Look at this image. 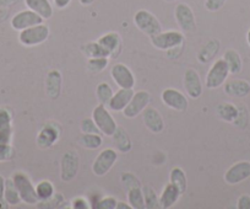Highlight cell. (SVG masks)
<instances>
[{
  "instance_id": "cell-1",
  "label": "cell",
  "mask_w": 250,
  "mask_h": 209,
  "mask_svg": "<svg viewBox=\"0 0 250 209\" xmlns=\"http://www.w3.org/2000/svg\"><path fill=\"white\" fill-rule=\"evenodd\" d=\"M50 30L49 26L44 23H38V25L31 26L26 30L20 31L19 33V42L25 47H37L47 42L49 38Z\"/></svg>"
},
{
  "instance_id": "cell-2",
  "label": "cell",
  "mask_w": 250,
  "mask_h": 209,
  "mask_svg": "<svg viewBox=\"0 0 250 209\" xmlns=\"http://www.w3.org/2000/svg\"><path fill=\"white\" fill-rule=\"evenodd\" d=\"M11 180H13L16 189L19 191L22 203L28 204V206H35V204L40 203V199L36 193V186L27 175L20 171L15 172L11 176Z\"/></svg>"
},
{
  "instance_id": "cell-3",
  "label": "cell",
  "mask_w": 250,
  "mask_h": 209,
  "mask_svg": "<svg viewBox=\"0 0 250 209\" xmlns=\"http://www.w3.org/2000/svg\"><path fill=\"white\" fill-rule=\"evenodd\" d=\"M92 119L95 121L96 126L100 129V133L105 137H112L114 134L115 129L118 128V124L115 122L114 117L107 109V106L98 103L97 106L92 111Z\"/></svg>"
},
{
  "instance_id": "cell-4",
  "label": "cell",
  "mask_w": 250,
  "mask_h": 209,
  "mask_svg": "<svg viewBox=\"0 0 250 209\" xmlns=\"http://www.w3.org/2000/svg\"><path fill=\"white\" fill-rule=\"evenodd\" d=\"M80 170V158L76 150H68L60 159V180L62 182H71L78 177Z\"/></svg>"
},
{
  "instance_id": "cell-5",
  "label": "cell",
  "mask_w": 250,
  "mask_h": 209,
  "mask_svg": "<svg viewBox=\"0 0 250 209\" xmlns=\"http://www.w3.org/2000/svg\"><path fill=\"white\" fill-rule=\"evenodd\" d=\"M229 74V69H228V66L225 59H216L212 66L210 67V69H208V74H206L205 86L210 89V90L221 88L227 81Z\"/></svg>"
},
{
  "instance_id": "cell-6",
  "label": "cell",
  "mask_w": 250,
  "mask_h": 209,
  "mask_svg": "<svg viewBox=\"0 0 250 209\" xmlns=\"http://www.w3.org/2000/svg\"><path fill=\"white\" fill-rule=\"evenodd\" d=\"M134 23L141 32L145 33L148 37L157 35L162 31V25L157 16L145 9L136 11L134 15Z\"/></svg>"
},
{
  "instance_id": "cell-7",
  "label": "cell",
  "mask_w": 250,
  "mask_h": 209,
  "mask_svg": "<svg viewBox=\"0 0 250 209\" xmlns=\"http://www.w3.org/2000/svg\"><path fill=\"white\" fill-rule=\"evenodd\" d=\"M151 45L160 50H168L170 48H174L177 46L184 45L185 36L182 31L168 30L161 31L160 33L150 37Z\"/></svg>"
},
{
  "instance_id": "cell-8",
  "label": "cell",
  "mask_w": 250,
  "mask_h": 209,
  "mask_svg": "<svg viewBox=\"0 0 250 209\" xmlns=\"http://www.w3.org/2000/svg\"><path fill=\"white\" fill-rule=\"evenodd\" d=\"M118 160V150L114 148H105L102 151H100L96 159L93 160L92 164V172L95 176L102 177L105 176L113 166L115 165Z\"/></svg>"
},
{
  "instance_id": "cell-9",
  "label": "cell",
  "mask_w": 250,
  "mask_h": 209,
  "mask_svg": "<svg viewBox=\"0 0 250 209\" xmlns=\"http://www.w3.org/2000/svg\"><path fill=\"white\" fill-rule=\"evenodd\" d=\"M151 95L148 91L146 90H139L134 93L133 97H131L130 102L124 110H123V116L126 118H136L139 115L143 114L144 110L150 105Z\"/></svg>"
},
{
  "instance_id": "cell-10",
  "label": "cell",
  "mask_w": 250,
  "mask_h": 209,
  "mask_svg": "<svg viewBox=\"0 0 250 209\" xmlns=\"http://www.w3.org/2000/svg\"><path fill=\"white\" fill-rule=\"evenodd\" d=\"M161 100L168 109L174 110L177 112H185L189 107V100L187 95H184L178 89H165L161 93Z\"/></svg>"
},
{
  "instance_id": "cell-11",
  "label": "cell",
  "mask_w": 250,
  "mask_h": 209,
  "mask_svg": "<svg viewBox=\"0 0 250 209\" xmlns=\"http://www.w3.org/2000/svg\"><path fill=\"white\" fill-rule=\"evenodd\" d=\"M174 19L183 32H194L196 30L195 14L185 3H179L174 8Z\"/></svg>"
},
{
  "instance_id": "cell-12",
  "label": "cell",
  "mask_w": 250,
  "mask_h": 209,
  "mask_svg": "<svg viewBox=\"0 0 250 209\" xmlns=\"http://www.w3.org/2000/svg\"><path fill=\"white\" fill-rule=\"evenodd\" d=\"M60 127L59 123L55 122H48L40 129L36 138V143L40 149H49L59 140L60 138Z\"/></svg>"
},
{
  "instance_id": "cell-13",
  "label": "cell",
  "mask_w": 250,
  "mask_h": 209,
  "mask_svg": "<svg viewBox=\"0 0 250 209\" xmlns=\"http://www.w3.org/2000/svg\"><path fill=\"white\" fill-rule=\"evenodd\" d=\"M110 76L120 89H134L136 79L131 69L124 63H115L110 69Z\"/></svg>"
},
{
  "instance_id": "cell-14",
  "label": "cell",
  "mask_w": 250,
  "mask_h": 209,
  "mask_svg": "<svg viewBox=\"0 0 250 209\" xmlns=\"http://www.w3.org/2000/svg\"><path fill=\"white\" fill-rule=\"evenodd\" d=\"M44 23V20H43L38 14H36L35 11L30 10V9L19 11V13H16L10 20L11 27H13L15 31H19V32L31 27V26L38 25V23Z\"/></svg>"
},
{
  "instance_id": "cell-15",
  "label": "cell",
  "mask_w": 250,
  "mask_h": 209,
  "mask_svg": "<svg viewBox=\"0 0 250 209\" xmlns=\"http://www.w3.org/2000/svg\"><path fill=\"white\" fill-rule=\"evenodd\" d=\"M183 83H184L185 93L190 98L196 100V98H199L203 95V81H201L200 75H199V73L195 69L189 68L185 70Z\"/></svg>"
},
{
  "instance_id": "cell-16",
  "label": "cell",
  "mask_w": 250,
  "mask_h": 209,
  "mask_svg": "<svg viewBox=\"0 0 250 209\" xmlns=\"http://www.w3.org/2000/svg\"><path fill=\"white\" fill-rule=\"evenodd\" d=\"M250 177V162H238L226 171L225 182L227 185H238Z\"/></svg>"
},
{
  "instance_id": "cell-17",
  "label": "cell",
  "mask_w": 250,
  "mask_h": 209,
  "mask_svg": "<svg viewBox=\"0 0 250 209\" xmlns=\"http://www.w3.org/2000/svg\"><path fill=\"white\" fill-rule=\"evenodd\" d=\"M141 115H143V121L145 123V127L151 133L160 134L165 131V119L157 109L147 106Z\"/></svg>"
},
{
  "instance_id": "cell-18",
  "label": "cell",
  "mask_w": 250,
  "mask_h": 209,
  "mask_svg": "<svg viewBox=\"0 0 250 209\" xmlns=\"http://www.w3.org/2000/svg\"><path fill=\"white\" fill-rule=\"evenodd\" d=\"M98 43L104 48L109 54V58H117L120 56L123 49V42L122 37L118 32L110 31V32L104 33L98 38Z\"/></svg>"
},
{
  "instance_id": "cell-19",
  "label": "cell",
  "mask_w": 250,
  "mask_h": 209,
  "mask_svg": "<svg viewBox=\"0 0 250 209\" xmlns=\"http://www.w3.org/2000/svg\"><path fill=\"white\" fill-rule=\"evenodd\" d=\"M62 75L57 69H52L48 71L45 76V93L52 100H57L62 93Z\"/></svg>"
},
{
  "instance_id": "cell-20",
  "label": "cell",
  "mask_w": 250,
  "mask_h": 209,
  "mask_svg": "<svg viewBox=\"0 0 250 209\" xmlns=\"http://www.w3.org/2000/svg\"><path fill=\"white\" fill-rule=\"evenodd\" d=\"M13 140V115L8 109H0V144H11Z\"/></svg>"
},
{
  "instance_id": "cell-21",
  "label": "cell",
  "mask_w": 250,
  "mask_h": 209,
  "mask_svg": "<svg viewBox=\"0 0 250 209\" xmlns=\"http://www.w3.org/2000/svg\"><path fill=\"white\" fill-rule=\"evenodd\" d=\"M226 95L232 97H247L250 93V84L244 79H230L223 84Z\"/></svg>"
},
{
  "instance_id": "cell-22",
  "label": "cell",
  "mask_w": 250,
  "mask_h": 209,
  "mask_svg": "<svg viewBox=\"0 0 250 209\" xmlns=\"http://www.w3.org/2000/svg\"><path fill=\"white\" fill-rule=\"evenodd\" d=\"M134 89H120L113 93V97L110 100L108 109L114 112H123V110L128 106L131 97L134 95Z\"/></svg>"
},
{
  "instance_id": "cell-23",
  "label": "cell",
  "mask_w": 250,
  "mask_h": 209,
  "mask_svg": "<svg viewBox=\"0 0 250 209\" xmlns=\"http://www.w3.org/2000/svg\"><path fill=\"white\" fill-rule=\"evenodd\" d=\"M180 196H182V192L179 191L175 185L173 184H167L163 187L162 192L160 194V206L162 209H170L172 207H174L177 204V202L179 201Z\"/></svg>"
},
{
  "instance_id": "cell-24",
  "label": "cell",
  "mask_w": 250,
  "mask_h": 209,
  "mask_svg": "<svg viewBox=\"0 0 250 209\" xmlns=\"http://www.w3.org/2000/svg\"><path fill=\"white\" fill-rule=\"evenodd\" d=\"M220 48H221V43L217 38H211V40H208L198 52L196 58H198L199 63L206 64V63H210L211 61H213V58L217 56Z\"/></svg>"
},
{
  "instance_id": "cell-25",
  "label": "cell",
  "mask_w": 250,
  "mask_h": 209,
  "mask_svg": "<svg viewBox=\"0 0 250 209\" xmlns=\"http://www.w3.org/2000/svg\"><path fill=\"white\" fill-rule=\"evenodd\" d=\"M27 9L35 11L43 20H49L54 14V8L49 0H25Z\"/></svg>"
},
{
  "instance_id": "cell-26",
  "label": "cell",
  "mask_w": 250,
  "mask_h": 209,
  "mask_svg": "<svg viewBox=\"0 0 250 209\" xmlns=\"http://www.w3.org/2000/svg\"><path fill=\"white\" fill-rule=\"evenodd\" d=\"M113 140H114L115 149H117L119 153H129L133 148V143H131L130 136L128 134L126 129L123 128V127H118L115 129L114 134L112 136Z\"/></svg>"
},
{
  "instance_id": "cell-27",
  "label": "cell",
  "mask_w": 250,
  "mask_h": 209,
  "mask_svg": "<svg viewBox=\"0 0 250 209\" xmlns=\"http://www.w3.org/2000/svg\"><path fill=\"white\" fill-rule=\"evenodd\" d=\"M216 114L222 121L227 123H233L238 117V107L234 103L223 102L216 107Z\"/></svg>"
},
{
  "instance_id": "cell-28",
  "label": "cell",
  "mask_w": 250,
  "mask_h": 209,
  "mask_svg": "<svg viewBox=\"0 0 250 209\" xmlns=\"http://www.w3.org/2000/svg\"><path fill=\"white\" fill-rule=\"evenodd\" d=\"M223 59L226 61L227 63L228 69H229V73L230 74H239L242 71L243 68V61H242V57L240 54L238 53L235 49H227L223 54Z\"/></svg>"
},
{
  "instance_id": "cell-29",
  "label": "cell",
  "mask_w": 250,
  "mask_h": 209,
  "mask_svg": "<svg viewBox=\"0 0 250 209\" xmlns=\"http://www.w3.org/2000/svg\"><path fill=\"white\" fill-rule=\"evenodd\" d=\"M81 52L86 58H100V57H107L109 58L107 50L98 43V41H92L81 46Z\"/></svg>"
},
{
  "instance_id": "cell-30",
  "label": "cell",
  "mask_w": 250,
  "mask_h": 209,
  "mask_svg": "<svg viewBox=\"0 0 250 209\" xmlns=\"http://www.w3.org/2000/svg\"><path fill=\"white\" fill-rule=\"evenodd\" d=\"M169 182L170 184L175 185V186L179 188V191L182 192V194H184L188 189V179L187 174H185L184 170L179 166H175L170 170L169 172Z\"/></svg>"
},
{
  "instance_id": "cell-31",
  "label": "cell",
  "mask_w": 250,
  "mask_h": 209,
  "mask_svg": "<svg viewBox=\"0 0 250 209\" xmlns=\"http://www.w3.org/2000/svg\"><path fill=\"white\" fill-rule=\"evenodd\" d=\"M103 143L102 134L100 133H83L79 138V144L88 150H96Z\"/></svg>"
},
{
  "instance_id": "cell-32",
  "label": "cell",
  "mask_w": 250,
  "mask_h": 209,
  "mask_svg": "<svg viewBox=\"0 0 250 209\" xmlns=\"http://www.w3.org/2000/svg\"><path fill=\"white\" fill-rule=\"evenodd\" d=\"M126 193V199L133 209H145V197H144L143 186L134 187V188L128 189Z\"/></svg>"
},
{
  "instance_id": "cell-33",
  "label": "cell",
  "mask_w": 250,
  "mask_h": 209,
  "mask_svg": "<svg viewBox=\"0 0 250 209\" xmlns=\"http://www.w3.org/2000/svg\"><path fill=\"white\" fill-rule=\"evenodd\" d=\"M36 193L40 202H47L55 194V187L49 180H42L36 185Z\"/></svg>"
},
{
  "instance_id": "cell-34",
  "label": "cell",
  "mask_w": 250,
  "mask_h": 209,
  "mask_svg": "<svg viewBox=\"0 0 250 209\" xmlns=\"http://www.w3.org/2000/svg\"><path fill=\"white\" fill-rule=\"evenodd\" d=\"M4 201L8 206H19L21 203V197L16 189L13 180L8 179L5 182V192H4Z\"/></svg>"
},
{
  "instance_id": "cell-35",
  "label": "cell",
  "mask_w": 250,
  "mask_h": 209,
  "mask_svg": "<svg viewBox=\"0 0 250 209\" xmlns=\"http://www.w3.org/2000/svg\"><path fill=\"white\" fill-rule=\"evenodd\" d=\"M113 93H114V91H113L112 86L108 83H105V81L100 83L97 88H96V97H97L98 103H102V105L107 107L109 105L110 100H112Z\"/></svg>"
},
{
  "instance_id": "cell-36",
  "label": "cell",
  "mask_w": 250,
  "mask_h": 209,
  "mask_svg": "<svg viewBox=\"0 0 250 209\" xmlns=\"http://www.w3.org/2000/svg\"><path fill=\"white\" fill-rule=\"evenodd\" d=\"M144 197H145V207L146 209H157L161 208L160 206V196L156 193L155 188L148 185L143 186Z\"/></svg>"
},
{
  "instance_id": "cell-37",
  "label": "cell",
  "mask_w": 250,
  "mask_h": 209,
  "mask_svg": "<svg viewBox=\"0 0 250 209\" xmlns=\"http://www.w3.org/2000/svg\"><path fill=\"white\" fill-rule=\"evenodd\" d=\"M109 64V58L107 57H100V58H88L87 59V70L91 74H98L104 70Z\"/></svg>"
},
{
  "instance_id": "cell-38",
  "label": "cell",
  "mask_w": 250,
  "mask_h": 209,
  "mask_svg": "<svg viewBox=\"0 0 250 209\" xmlns=\"http://www.w3.org/2000/svg\"><path fill=\"white\" fill-rule=\"evenodd\" d=\"M117 203L118 201L115 199V197L105 196V197H101L100 199L93 202V203L91 204V208L92 209H117Z\"/></svg>"
},
{
  "instance_id": "cell-39",
  "label": "cell",
  "mask_w": 250,
  "mask_h": 209,
  "mask_svg": "<svg viewBox=\"0 0 250 209\" xmlns=\"http://www.w3.org/2000/svg\"><path fill=\"white\" fill-rule=\"evenodd\" d=\"M120 182L123 184V186L125 187V189L128 191V189L134 188V187H141L140 180L135 176L131 172H123L122 176H120Z\"/></svg>"
},
{
  "instance_id": "cell-40",
  "label": "cell",
  "mask_w": 250,
  "mask_h": 209,
  "mask_svg": "<svg viewBox=\"0 0 250 209\" xmlns=\"http://www.w3.org/2000/svg\"><path fill=\"white\" fill-rule=\"evenodd\" d=\"M15 158V149L11 144H0V163L10 162Z\"/></svg>"
},
{
  "instance_id": "cell-41",
  "label": "cell",
  "mask_w": 250,
  "mask_h": 209,
  "mask_svg": "<svg viewBox=\"0 0 250 209\" xmlns=\"http://www.w3.org/2000/svg\"><path fill=\"white\" fill-rule=\"evenodd\" d=\"M235 127L238 128H245L248 124V110L244 105L238 106V117L234 122H233Z\"/></svg>"
},
{
  "instance_id": "cell-42",
  "label": "cell",
  "mask_w": 250,
  "mask_h": 209,
  "mask_svg": "<svg viewBox=\"0 0 250 209\" xmlns=\"http://www.w3.org/2000/svg\"><path fill=\"white\" fill-rule=\"evenodd\" d=\"M80 128L83 133H100V129L97 128L92 117H91V118H83V121H81Z\"/></svg>"
},
{
  "instance_id": "cell-43",
  "label": "cell",
  "mask_w": 250,
  "mask_h": 209,
  "mask_svg": "<svg viewBox=\"0 0 250 209\" xmlns=\"http://www.w3.org/2000/svg\"><path fill=\"white\" fill-rule=\"evenodd\" d=\"M70 207L73 209H88L91 208V204L85 197H76L71 199Z\"/></svg>"
},
{
  "instance_id": "cell-44",
  "label": "cell",
  "mask_w": 250,
  "mask_h": 209,
  "mask_svg": "<svg viewBox=\"0 0 250 209\" xmlns=\"http://www.w3.org/2000/svg\"><path fill=\"white\" fill-rule=\"evenodd\" d=\"M227 0H206L205 1V8L208 9L211 13H216V11L221 10L223 5L226 4Z\"/></svg>"
},
{
  "instance_id": "cell-45",
  "label": "cell",
  "mask_w": 250,
  "mask_h": 209,
  "mask_svg": "<svg viewBox=\"0 0 250 209\" xmlns=\"http://www.w3.org/2000/svg\"><path fill=\"white\" fill-rule=\"evenodd\" d=\"M183 50H184V45H180V46H177V47L166 50V53H167V57L169 59H177L182 56Z\"/></svg>"
},
{
  "instance_id": "cell-46",
  "label": "cell",
  "mask_w": 250,
  "mask_h": 209,
  "mask_svg": "<svg viewBox=\"0 0 250 209\" xmlns=\"http://www.w3.org/2000/svg\"><path fill=\"white\" fill-rule=\"evenodd\" d=\"M237 208L250 209V196H248V194H243V196H240L237 201Z\"/></svg>"
},
{
  "instance_id": "cell-47",
  "label": "cell",
  "mask_w": 250,
  "mask_h": 209,
  "mask_svg": "<svg viewBox=\"0 0 250 209\" xmlns=\"http://www.w3.org/2000/svg\"><path fill=\"white\" fill-rule=\"evenodd\" d=\"M53 3H54V6L59 10H62V9L68 8L70 5L71 0H53Z\"/></svg>"
},
{
  "instance_id": "cell-48",
  "label": "cell",
  "mask_w": 250,
  "mask_h": 209,
  "mask_svg": "<svg viewBox=\"0 0 250 209\" xmlns=\"http://www.w3.org/2000/svg\"><path fill=\"white\" fill-rule=\"evenodd\" d=\"M6 180L0 175V201H4V192H5Z\"/></svg>"
},
{
  "instance_id": "cell-49",
  "label": "cell",
  "mask_w": 250,
  "mask_h": 209,
  "mask_svg": "<svg viewBox=\"0 0 250 209\" xmlns=\"http://www.w3.org/2000/svg\"><path fill=\"white\" fill-rule=\"evenodd\" d=\"M20 0H0V6L3 8H9L11 5H15L16 3H19Z\"/></svg>"
},
{
  "instance_id": "cell-50",
  "label": "cell",
  "mask_w": 250,
  "mask_h": 209,
  "mask_svg": "<svg viewBox=\"0 0 250 209\" xmlns=\"http://www.w3.org/2000/svg\"><path fill=\"white\" fill-rule=\"evenodd\" d=\"M9 16V10L6 8H3V6H0V23L1 21H5Z\"/></svg>"
},
{
  "instance_id": "cell-51",
  "label": "cell",
  "mask_w": 250,
  "mask_h": 209,
  "mask_svg": "<svg viewBox=\"0 0 250 209\" xmlns=\"http://www.w3.org/2000/svg\"><path fill=\"white\" fill-rule=\"evenodd\" d=\"M117 209H133V208H131L130 204L128 203V201H126V202H119V201H118Z\"/></svg>"
},
{
  "instance_id": "cell-52",
  "label": "cell",
  "mask_w": 250,
  "mask_h": 209,
  "mask_svg": "<svg viewBox=\"0 0 250 209\" xmlns=\"http://www.w3.org/2000/svg\"><path fill=\"white\" fill-rule=\"evenodd\" d=\"M79 1H80L81 5L88 6V5H92V4L95 3L96 0H79Z\"/></svg>"
},
{
  "instance_id": "cell-53",
  "label": "cell",
  "mask_w": 250,
  "mask_h": 209,
  "mask_svg": "<svg viewBox=\"0 0 250 209\" xmlns=\"http://www.w3.org/2000/svg\"><path fill=\"white\" fill-rule=\"evenodd\" d=\"M247 42H248V45H249V47H250V30L248 31V33H247Z\"/></svg>"
},
{
  "instance_id": "cell-54",
  "label": "cell",
  "mask_w": 250,
  "mask_h": 209,
  "mask_svg": "<svg viewBox=\"0 0 250 209\" xmlns=\"http://www.w3.org/2000/svg\"><path fill=\"white\" fill-rule=\"evenodd\" d=\"M165 1H168V3H172V1H177V0H165Z\"/></svg>"
}]
</instances>
